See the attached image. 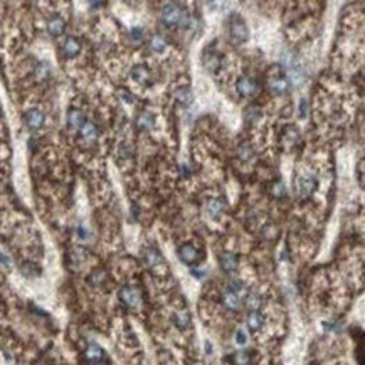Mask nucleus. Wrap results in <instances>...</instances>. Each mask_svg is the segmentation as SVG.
<instances>
[{
  "mask_svg": "<svg viewBox=\"0 0 365 365\" xmlns=\"http://www.w3.org/2000/svg\"><path fill=\"white\" fill-rule=\"evenodd\" d=\"M228 30L230 36V40H232L234 44H242L249 39V29L239 14H232V16L229 17Z\"/></svg>",
  "mask_w": 365,
  "mask_h": 365,
  "instance_id": "f257e3e1",
  "label": "nucleus"
},
{
  "mask_svg": "<svg viewBox=\"0 0 365 365\" xmlns=\"http://www.w3.org/2000/svg\"><path fill=\"white\" fill-rule=\"evenodd\" d=\"M186 10L175 2H168L162 7L160 10V19L167 27H175L182 24V19L186 17Z\"/></svg>",
  "mask_w": 365,
  "mask_h": 365,
  "instance_id": "f03ea898",
  "label": "nucleus"
},
{
  "mask_svg": "<svg viewBox=\"0 0 365 365\" xmlns=\"http://www.w3.org/2000/svg\"><path fill=\"white\" fill-rule=\"evenodd\" d=\"M268 90L271 94L274 96H283L288 93L290 90V81L283 72H276V74L268 76Z\"/></svg>",
  "mask_w": 365,
  "mask_h": 365,
  "instance_id": "7ed1b4c3",
  "label": "nucleus"
},
{
  "mask_svg": "<svg viewBox=\"0 0 365 365\" xmlns=\"http://www.w3.org/2000/svg\"><path fill=\"white\" fill-rule=\"evenodd\" d=\"M177 254H178V260L182 262H186V264H188V266L197 264V262L202 260L200 251H198L194 244H182V246L178 248Z\"/></svg>",
  "mask_w": 365,
  "mask_h": 365,
  "instance_id": "20e7f679",
  "label": "nucleus"
},
{
  "mask_svg": "<svg viewBox=\"0 0 365 365\" xmlns=\"http://www.w3.org/2000/svg\"><path fill=\"white\" fill-rule=\"evenodd\" d=\"M120 300L130 308H136L142 304V291L136 286H123L120 290Z\"/></svg>",
  "mask_w": 365,
  "mask_h": 365,
  "instance_id": "39448f33",
  "label": "nucleus"
},
{
  "mask_svg": "<svg viewBox=\"0 0 365 365\" xmlns=\"http://www.w3.org/2000/svg\"><path fill=\"white\" fill-rule=\"evenodd\" d=\"M316 188V178L310 174H300L296 178V192L302 197L312 196Z\"/></svg>",
  "mask_w": 365,
  "mask_h": 365,
  "instance_id": "423d86ee",
  "label": "nucleus"
},
{
  "mask_svg": "<svg viewBox=\"0 0 365 365\" xmlns=\"http://www.w3.org/2000/svg\"><path fill=\"white\" fill-rule=\"evenodd\" d=\"M236 88H238V93L244 96V98H251L258 93V90H260V84H258V81L254 80V78H249V76H241L236 82Z\"/></svg>",
  "mask_w": 365,
  "mask_h": 365,
  "instance_id": "0eeeda50",
  "label": "nucleus"
},
{
  "mask_svg": "<svg viewBox=\"0 0 365 365\" xmlns=\"http://www.w3.org/2000/svg\"><path fill=\"white\" fill-rule=\"evenodd\" d=\"M24 120H26L27 126L32 128V130H38V128H40L44 124V113L38 108H32L29 112H26Z\"/></svg>",
  "mask_w": 365,
  "mask_h": 365,
  "instance_id": "6e6552de",
  "label": "nucleus"
},
{
  "mask_svg": "<svg viewBox=\"0 0 365 365\" xmlns=\"http://www.w3.org/2000/svg\"><path fill=\"white\" fill-rule=\"evenodd\" d=\"M64 29H66V22H64L61 16L54 14V16H50L48 19V32L52 38H59L64 32Z\"/></svg>",
  "mask_w": 365,
  "mask_h": 365,
  "instance_id": "1a4fd4ad",
  "label": "nucleus"
},
{
  "mask_svg": "<svg viewBox=\"0 0 365 365\" xmlns=\"http://www.w3.org/2000/svg\"><path fill=\"white\" fill-rule=\"evenodd\" d=\"M222 303L224 306L230 310V312H238V310H241L242 306V300L239 296L238 293H234V291L230 290H226L222 293Z\"/></svg>",
  "mask_w": 365,
  "mask_h": 365,
  "instance_id": "9d476101",
  "label": "nucleus"
},
{
  "mask_svg": "<svg viewBox=\"0 0 365 365\" xmlns=\"http://www.w3.org/2000/svg\"><path fill=\"white\" fill-rule=\"evenodd\" d=\"M155 114L154 113H150V112H140L138 113V116H136V128L138 130H143V132H150V130H154V126H155Z\"/></svg>",
  "mask_w": 365,
  "mask_h": 365,
  "instance_id": "9b49d317",
  "label": "nucleus"
},
{
  "mask_svg": "<svg viewBox=\"0 0 365 365\" xmlns=\"http://www.w3.org/2000/svg\"><path fill=\"white\" fill-rule=\"evenodd\" d=\"M219 264L226 272H230L238 268V256L234 252L226 251L222 254H219Z\"/></svg>",
  "mask_w": 365,
  "mask_h": 365,
  "instance_id": "f8f14e48",
  "label": "nucleus"
},
{
  "mask_svg": "<svg viewBox=\"0 0 365 365\" xmlns=\"http://www.w3.org/2000/svg\"><path fill=\"white\" fill-rule=\"evenodd\" d=\"M84 113L81 112V110L78 108H71L68 112V124L71 128H74V130H80V128L84 124Z\"/></svg>",
  "mask_w": 365,
  "mask_h": 365,
  "instance_id": "ddd939ff",
  "label": "nucleus"
},
{
  "mask_svg": "<svg viewBox=\"0 0 365 365\" xmlns=\"http://www.w3.org/2000/svg\"><path fill=\"white\" fill-rule=\"evenodd\" d=\"M220 62H222V59L217 52H209L204 56V68L207 72H210V74H214L217 72V69L220 68Z\"/></svg>",
  "mask_w": 365,
  "mask_h": 365,
  "instance_id": "4468645a",
  "label": "nucleus"
},
{
  "mask_svg": "<svg viewBox=\"0 0 365 365\" xmlns=\"http://www.w3.org/2000/svg\"><path fill=\"white\" fill-rule=\"evenodd\" d=\"M132 78L136 82H140V84H148V80H150L148 68H146L145 64H138V66L132 69Z\"/></svg>",
  "mask_w": 365,
  "mask_h": 365,
  "instance_id": "2eb2a0df",
  "label": "nucleus"
},
{
  "mask_svg": "<svg viewBox=\"0 0 365 365\" xmlns=\"http://www.w3.org/2000/svg\"><path fill=\"white\" fill-rule=\"evenodd\" d=\"M80 132H81V136L88 142H94L96 138L100 136L98 126H96L93 122H84V124L80 128Z\"/></svg>",
  "mask_w": 365,
  "mask_h": 365,
  "instance_id": "dca6fc26",
  "label": "nucleus"
},
{
  "mask_svg": "<svg viewBox=\"0 0 365 365\" xmlns=\"http://www.w3.org/2000/svg\"><path fill=\"white\" fill-rule=\"evenodd\" d=\"M81 50V44L76 38H68L62 44V52L66 54L68 58H74L80 54Z\"/></svg>",
  "mask_w": 365,
  "mask_h": 365,
  "instance_id": "f3484780",
  "label": "nucleus"
},
{
  "mask_svg": "<svg viewBox=\"0 0 365 365\" xmlns=\"http://www.w3.org/2000/svg\"><path fill=\"white\" fill-rule=\"evenodd\" d=\"M175 98H177V101H178L180 104L190 106L192 101H194V93H192L190 88L184 86V88H178V90H177V93H175Z\"/></svg>",
  "mask_w": 365,
  "mask_h": 365,
  "instance_id": "a211bd4d",
  "label": "nucleus"
},
{
  "mask_svg": "<svg viewBox=\"0 0 365 365\" xmlns=\"http://www.w3.org/2000/svg\"><path fill=\"white\" fill-rule=\"evenodd\" d=\"M145 261L150 268H156L164 262V256L160 254L158 249H146L145 252Z\"/></svg>",
  "mask_w": 365,
  "mask_h": 365,
  "instance_id": "6ab92c4d",
  "label": "nucleus"
},
{
  "mask_svg": "<svg viewBox=\"0 0 365 365\" xmlns=\"http://www.w3.org/2000/svg\"><path fill=\"white\" fill-rule=\"evenodd\" d=\"M222 202L219 200V198H210L209 202L206 204V212H207V216L212 217V219H216L217 216L222 212Z\"/></svg>",
  "mask_w": 365,
  "mask_h": 365,
  "instance_id": "aec40b11",
  "label": "nucleus"
},
{
  "mask_svg": "<svg viewBox=\"0 0 365 365\" xmlns=\"http://www.w3.org/2000/svg\"><path fill=\"white\" fill-rule=\"evenodd\" d=\"M150 49L154 52H164L167 49V39L164 38L162 34H154L150 39Z\"/></svg>",
  "mask_w": 365,
  "mask_h": 365,
  "instance_id": "412c9836",
  "label": "nucleus"
},
{
  "mask_svg": "<svg viewBox=\"0 0 365 365\" xmlns=\"http://www.w3.org/2000/svg\"><path fill=\"white\" fill-rule=\"evenodd\" d=\"M86 358L90 360V362H100L101 358H103V348L98 345H94V344H91V345H88V348H86Z\"/></svg>",
  "mask_w": 365,
  "mask_h": 365,
  "instance_id": "4be33fe9",
  "label": "nucleus"
},
{
  "mask_svg": "<svg viewBox=\"0 0 365 365\" xmlns=\"http://www.w3.org/2000/svg\"><path fill=\"white\" fill-rule=\"evenodd\" d=\"M262 315L261 313H258V312H251L248 315V320H246V323H248V328L251 332H258L260 330V328L262 326Z\"/></svg>",
  "mask_w": 365,
  "mask_h": 365,
  "instance_id": "5701e85b",
  "label": "nucleus"
},
{
  "mask_svg": "<svg viewBox=\"0 0 365 365\" xmlns=\"http://www.w3.org/2000/svg\"><path fill=\"white\" fill-rule=\"evenodd\" d=\"M174 322L178 328H187L188 323H190V315H188L187 310H178L174 315Z\"/></svg>",
  "mask_w": 365,
  "mask_h": 365,
  "instance_id": "b1692460",
  "label": "nucleus"
},
{
  "mask_svg": "<svg viewBox=\"0 0 365 365\" xmlns=\"http://www.w3.org/2000/svg\"><path fill=\"white\" fill-rule=\"evenodd\" d=\"M242 303L246 304V306H248L249 310H251V312H258V308L261 306L262 300H261L260 294H256V293H249L248 296H246V300H244Z\"/></svg>",
  "mask_w": 365,
  "mask_h": 365,
  "instance_id": "393cba45",
  "label": "nucleus"
},
{
  "mask_svg": "<svg viewBox=\"0 0 365 365\" xmlns=\"http://www.w3.org/2000/svg\"><path fill=\"white\" fill-rule=\"evenodd\" d=\"M238 155L241 160H251L254 152L251 146H249V143H242V145H239V148H238Z\"/></svg>",
  "mask_w": 365,
  "mask_h": 365,
  "instance_id": "a878e982",
  "label": "nucleus"
},
{
  "mask_svg": "<svg viewBox=\"0 0 365 365\" xmlns=\"http://www.w3.org/2000/svg\"><path fill=\"white\" fill-rule=\"evenodd\" d=\"M36 76L39 80H46L49 76V64L48 62H39L38 68H36Z\"/></svg>",
  "mask_w": 365,
  "mask_h": 365,
  "instance_id": "bb28decb",
  "label": "nucleus"
},
{
  "mask_svg": "<svg viewBox=\"0 0 365 365\" xmlns=\"http://www.w3.org/2000/svg\"><path fill=\"white\" fill-rule=\"evenodd\" d=\"M104 271H101V270H96L93 274H91V283H93L94 286H100V284H103V281H104Z\"/></svg>",
  "mask_w": 365,
  "mask_h": 365,
  "instance_id": "cd10ccee",
  "label": "nucleus"
},
{
  "mask_svg": "<svg viewBox=\"0 0 365 365\" xmlns=\"http://www.w3.org/2000/svg\"><path fill=\"white\" fill-rule=\"evenodd\" d=\"M234 358L239 365H248L249 364V354L248 352H238Z\"/></svg>",
  "mask_w": 365,
  "mask_h": 365,
  "instance_id": "c85d7f7f",
  "label": "nucleus"
},
{
  "mask_svg": "<svg viewBox=\"0 0 365 365\" xmlns=\"http://www.w3.org/2000/svg\"><path fill=\"white\" fill-rule=\"evenodd\" d=\"M118 96H120V100H123L124 103H128V104H132L133 103V94L132 93H128L126 90H120L118 91Z\"/></svg>",
  "mask_w": 365,
  "mask_h": 365,
  "instance_id": "c756f323",
  "label": "nucleus"
},
{
  "mask_svg": "<svg viewBox=\"0 0 365 365\" xmlns=\"http://www.w3.org/2000/svg\"><path fill=\"white\" fill-rule=\"evenodd\" d=\"M246 114H249V116H251L252 122H256V120L261 116V110H260V108H256V106H251V108H249L248 112H246ZM249 116H248V118H249Z\"/></svg>",
  "mask_w": 365,
  "mask_h": 365,
  "instance_id": "7c9ffc66",
  "label": "nucleus"
},
{
  "mask_svg": "<svg viewBox=\"0 0 365 365\" xmlns=\"http://www.w3.org/2000/svg\"><path fill=\"white\" fill-rule=\"evenodd\" d=\"M272 196H276V197L284 196V186L281 182H278V184H274V186H272Z\"/></svg>",
  "mask_w": 365,
  "mask_h": 365,
  "instance_id": "2f4dec72",
  "label": "nucleus"
},
{
  "mask_svg": "<svg viewBox=\"0 0 365 365\" xmlns=\"http://www.w3.org/2000/svg\"><path fill=\"white\" fill-rule=\"evenodd\" d=\"M130 36H132L133 40H142L143 39V30L140 29V27H133L132 32H130Z\"/></svg>",
  "mask_w": 365,
  "mask_h": 365,
  "instance_id": "473e14b6",
  "label": "nucleus"
},
{
  "mask_svg": "<svg viewBox=\"0 0 365 365\" xmlns=\"http://www.w3.org/2000/svg\"><path fill=\"white\" fill-rule=\"evenodd\" d=\"M0 266H4L6 270H10V260L2 252H0Z\"/></svg>",
  "mask_w": 365,
  "mask_h": 365,
  "instance_id": "72a5a7b5",
  "label": "nucleus"
},
{
  "mask_svg": "<svg viewBox=\"0 0 365 365\" xmlns=\"http://www.w3.org/2000/svg\"><path fill=\"white\" fill-rule=\"evenodd\" d=\"M236 344H238V345H244V344H246V335H244L242 330H239L238 334H236Z\"/></svg>",
  "mask_w": 365,
  "mask_h": 365,
  "instance_id": "f704fd0d",
  "label": "nucleus"
},
{
  "mask_svg": "<svg viewBox=\"0 0 365 365\" xmlns=\"http://www.w3.org/2000/svg\"><path fill=\"white\" fill-rule=\"evenodd\" d=\"M306 112H308V106H306V101L302 100L300 101V114H302V118L306 116Z\"/></svg>",
  "mask_w": 365,
  "mask_h": 365,
  "instance_id": "c9c22d12",
  "label": "nucleus"
},
{
  "mask_svg": "<svg viewBox=\"0 0 365 365\" xmlns=\"http://www.w3.org/2000/svg\"><path fill=\"white\" fill-rule=\"evenodd\" d=\"M94 365H108V364H104V362H98V364H94Z\"/></svg>",
  "mask_w": 365,
  "mask_h": 365,
  "instance_id": "e433bc0d",
  "label": "nucleus"
}]
</instances>
